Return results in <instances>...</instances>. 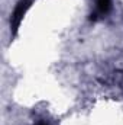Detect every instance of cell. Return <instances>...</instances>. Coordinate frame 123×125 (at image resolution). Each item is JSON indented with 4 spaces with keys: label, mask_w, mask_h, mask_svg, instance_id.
Listing matches in <instances>:
<instances>
[{
    "label": "cell",
    "mask_w": 123,
    "mask_h": 125,
    "mask_svg": "<svg viewBox=\"0 0 123 125\" xmlns=\"http://www.w3.org/2000/svg\"><path fill=\"white\" fill-rule=\"evenodd\" d=\"M35 125H48V124H46V122H42V121H41V122H36Z\"/></svg>",
    "instance_id": "3957f363"
},
{
    "label": "cell",
    "mask_w": 123,
    "mask_h": 125,
    "mask_svg": "<svg viewBox=\"0 0 123 125\" xmlns=\"http://www.w3.org/2000/svg\"><path fill=\"white\" fill-rule=\"evenodd\" d=\"M110 4H112L110 0H97V4H96V15H106V13L110 10Z\"/></svg>",
    "instance_id": "7a4b0ae2"
},
{
    "label": "cell",
    "mask_w": 123,
    "mask_h": 125,
    "mask_svg": "<svg viewBox=\"0 0 123 125\" xmlns=\"http://www.w3.org/2000/svg\"><path fill=\"white\" fill-rule=\"evenodd\" d=\"M31 6V0H20L18 3V6L15 7L13 10V15H12V26H13V31H16L23 19V15L26 13V10L29 9Z\"/></svg>",
    "instance_id": "6da1fadb"
}]
</instances>
